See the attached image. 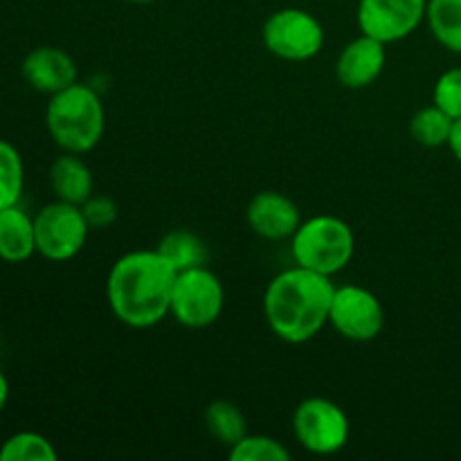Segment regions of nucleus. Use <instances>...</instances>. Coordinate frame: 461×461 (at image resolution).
<instances>
[{
  "label": "nucleus",
  "instance_id": "f257e3e1",
  "mask_svg": "<svg viewBox=\"0 0 461 461\" xmlns=\"http://www.w3.org/2000/svg\"><path fill=\"white\" fill-rule=\"evenodd\" d=\"M176 270L158 250H133L113 264L106 297L113 315L131 329H151L171 313Z\"/></svg>",
  "mask_w": 461,
  "mask_h": 461
},
{
  "label": "nucleus",
  "instance_id": "f03ea898",
  "mask_svg": "<svg viewBox=\"0 0 461 461\" xmlns=\"http://www.w3.org/2000/svg\"><path fill=\"white\" fill-rule=\"evenodd\" d=\"M333 293L336 284L327 275L297 264L282 270L264 295V315L270 331L288 345L313 340L329 324Z\"/></svg>",
  "mask_w": 461,
  "mask_h": 461
},
{
  "label": "nucleus",
  "instance_id": "7ed1b4c3",
  "mask_svg": "<svg viewBox=\"0 0 461 461\" xmlns=\"http://www.w3.org/2000/svg\"><path fill=\"white\" fill-rule=\"evenodd\" d=\"M45 126L61 151L84 156L104 138L106 113L102 99L90 86L77 81L61 93L50 95Z\"/></svg>",
  "mask_w": 461,
  "mask_h": 461
},
{
  "label": "nucleus",
  "instance_id": "20e7f679",
  "mask_svg": "<svg viewBox=\"0 0 461 461\" xmlns=\"http://www.w3.org/2000/svg\"><path fill=\"white\" fill-rule=\"evenodd\" d=\"M293 259L302 268L333 277L349 266L356 252V237L349 223L338 216L320 214L302 221L291 239Z\"/></svg>",
  "mask_w": 461,
  "mask_h": 461
},
{
  "label": "nucleus",
  "instance_id": "39448f33",
  "mask_svg": "<svg viewBox=\"0 0 461 461\" xmlns=\"http://www.w3.org/2000/svg\"><path fill=\"white\" fill-rule=\"evenodd\" d=\"M34 232L36 252L43 259L61 264V261L75 259L84 250L90 225L81 212V205L54 201L36 212Z\"/></svg>",
  "mask_w": 461,
  "mask_h": 461
},
{
  "label": "nucleus",
  "instance_id": "423d86ee",
  "mask_svg": "<svg viewBox=\"0 0 461 461\" xmlns=\"http://www.w3.org/2000/svg\"><path fill=\"white\" fill-rule=\"evenodd\" d=\"M225 291L221 279L207 266L176 275L171 313L185 329H207L221 318Z\"/></svg>",
  "mask_w": 461,
  "mask_h": 461
},
{
  "label": "nucleus",
  "instance_id": "0eeeda50",
  "mask_svg": "<svg viewBox=\"0 0 461 461\" xmlns=\"http://www.w3.org/2000/svg\"><path fill=\"white\" fill-rule=\"evenodd\" d=\"M349 417L331 399L313 396L302 401L293 414V435L311 455H336L349 441Z\"/></svg>",
  "mask_w": 461,
  "mask_h": 461
},
{
  "label": "nucleus",
  "instance_id": "6e6552de",
  "mask_svg": "<svg viewBox=\"0 0 461 461\" xmlns=\"http://www.w3.org/2000/svg\"><path fill=\"white\" fill-rule=\"evenodd\" d=\"M266 50L284 61L302 63L318 57L324 45V27L313 14L286 7L268 16L261 30Z\"/></svg>",
  "mask_w": 461,
  "mask_h": 461
},
{
  "label": "nucleus",
  "instance_id": "1a4fd4ad",
  "mask_svg": "<svg viewBox=\"0 0 461 461\" xmlns=\"http://www.w3.org/2000/svg\"><path fill=\"white\" fill-rule=\"evenodd\" d=\"M329 324L351 342H372L381 336L385 311L381 300L363 286H336L329 311Z\"/></svg>",
  "mask_w": 461,
  "mask_h": 461
},
{
  "label": "nucleus",
  "instance_id": "9d476101",
  "mask_svg": "<svg viewBox=\"0 0 461 461\" xmlns=\"http://www.w3.org/2000/svg\"><path fill=\"white\" fill-rule=\"evenodd\" d=\"M426 9L428 0H360L356 18L363 34L390 45L417 32Z\"/></svg>",
  "mask_w": 461,
  "mask_h": 461
},
{
  "label": "nucleus",
  "instance_id": "9b49d317",
  "mask_svg": "<svg viewBox=\"0 0 461 461\" xmlns=\"http://www.w3.org/2000/svg\"><path fill=\"white\" fill-rule=\"evenodd\" d=\"M248 225L257 237L266 241H284L293 239L302 225L300 207L282 192H259L246 210Z\"/></svg>",
  "mask_w": 461,
  "mask_h": 461
},
{
  "label": "nucleus",
  "instance_id": "f8f14e48",
  "mask_svg": "<svg viewBox=\"0 0 461 461\" xmlns=\"http://www.w3.org/2000/svg\"><path fill=\"white\" fill-rule=\"evenodd\" d=\"M21 75L30 84V88L45 95H57L68 86L77 84L79 70H77L75 59L66 50L41 45L25 54L21 63Z\"/></svg>",
  "mask_w": 461,
  "mask_h": 461
},
{
  "label": "nucleus",
  "instance_id": "ddd939ff",
  "mask_svg": "<svg viewBox=\"0 0 461 461\" xmlns=\"http://www.w3.org/2000/svg\"><path fill=\"white\" fill-rule=\"evenodd\" d=\"M385 61V43L367 34H360L358 39L349 41L342 48L336 63V77L349 90L367 88L381 77Z\"/></svg>",
  "mask_w": 461,
  "mask_h": 461
},
{
  "label": "nucleus",
  "instance_id": "4468645a",
  "mask_svg": "<svg viewBox=\"0 0 461 461\" xmlns=\"http://www.w3.org/2000/svg\"><path fill=\"white\" fill-rule=\"evenodd\" d=\"M50 187L57 201L84 205L93 196V171L79 153L63 151V156H59L50 167Z\"/></svg>",
  "mask_w": 461,
  "mask_h": 461
},
{
  "label": "nucleus",
  "instance_id": "2eb2a0df",
  "mask_svg": "<svg viewBox=\"0 0 461 461\" xmlns=\"http://www.w3.org/2000/svg\"><path fill=\"white\" fill-rule=\"evenodd\" d=\"M36 252L34 216L21 205L0 210V259L5 264H23Z\"/></svg>",
  "mask_w": 461,
  "mask_h": 461
},
{
  "label": "nucleus",
  "instance_id": "dca6fc26",
  "mask_svg": "<svg viewBox=\"0 0 461 461\" xmlns=\"http://www.w3.org/2000/svg\"><path fill=\"white\" fill-rule=\"evenodd\" d=\"M176 273H185V270L198 268V266H207L210 252H207L205 241L198 237L196 232L189 230H171L160 239L156 248Z\"/></svg>",
  "mask_w": 461,
  "mask_h": 461
},
{
  "label": "nucleus",
  "instance_id": "f3484780",
  "mask_svg": "<svg viewBox=\"0 0 461 461\" xmlns=\"http://www.w3.org/2000/svg\"><path fill=\"white\" fill-rule=\"evenodd\" d=\"M205 428L219 444L228 448L248 435L246 414L232 401H212L205 410Z\"/></svg>",
  "mask_w": 461,
  "mask_h": 461
},
{
  "label": "nucleus",
  "instance_id": "a211bd4d",
  "mask_svg": "<svg viewBox=\"0 0 461 461\" xmlns=\"http://www.w3.org/2000/svg\"><path fill=\"white\" fill-rule=\"evenodd\" d=\"M426 23L446 50L461 54V0H428Z\"/></svg>",
  "mask_w": 461,
  "mask_h": 461
},
{
  "label": "nucleus",
  "instance_id": "6ab92c4d",
  "mask_svg": "<svg viewBox=\"0 0 461 461\" xmlns=\"http://www.w3.org/2000/svg\"><path fill=\"white\" fill-rule=\"evenodd\" d=\"M455 120L448 113L441 111L439 106H426L417 111L410 122V133H412L414 142L421 144L426 149H439L448 147L450 135H453Z\"/></svg>",
  "mask_w": 461,
  "mask_h": 461
},
{
  "label": "nucleus",
  "instance_id": "aec40b11",
  "mask_svg": "<svg viewBox=\"0 0 461 461\" xmlns=\"http://www.w3.org/2000/svg\"><path fill=\"white\" fill-rule=\"evenodd\" d=\"M25 189V162L12 142L0 138V210L21 203Z\"/></svg>",
  "mask_w": 461,
  "mask_h": 461
},
{
  "label": "nucleus",
  "instance_id": "412c9836",
  "mask_svg": "<svg viewBox=\"0 0 461 461\" xmlns=\"http://www.w3.org/2000/svg\"><path fill=\"white\" fill-rule=\"evenodd\" d=\"M57 450L48 437L23 430L0 444V461H57Z\"/></svg>",
  "mask_w": 461,
  "mask_h": 461
},
{
  "label": "nucleus",
  "instance_id": "4be33fe9",
  "mask_svg": "<svg viewBox=\"0 0 461 461\" xmlns=\"http://www.w3.org/2000/svg\"><path fill=\"white\" fill-rule=\"evenodd\" d=\"M232 461H288L291 453L282 441L266 435H246L230 448Z\"/></svg>",
  "mask_w": 461,
  "mask_h": 461
},
{
  "label": "nucleus",
  "instance_id": "5701e85b",
  "mask_svg": "<svg viewBox=\"0 0 461 461\" xmlns=\"http://www.w3.org/2000/svg\"><path fill=\"white\" fill-rule=\"evenodd\" d=\"M432 104L448 113L453 120H461V68H450L437 79Z\"/></svg>",
  "mask_w": 461,
  "mask_h": 461
},
{
  "label": "nucleus",
  "instance_id": "b1692460",
  "mask_svg": "<svg viewBox=\"0 0 461 461\" xmlns=\"http://www.w3.org/2000/svg\"><path fill=\"white\" fill-rule=\"evenodd\" d=\"M81 212H84L86 221H88L90 230H106L111 228L117 221V205L113 198L108 196H90L88 201L81 205Z\"/></svg>",
  "mask_w": 461,
  "mask_h": 461
},
{
  "label": "nucleus",
  "instance_id": "393cba45",
  "mask_svg": "<svg viewBox=\"0 0 461 461\" xmlns=\"http://www.w3.org/2000/svg\"><path fill=\"white\" fill-rule=\"evenodd\" d=\"M448 147H450V151H453V156L461 162V120H455L453 135H450Z\"/></svg>",
  "mask_w": 461,
  "mask_h": 461
},
{
  "label": "nucleus",
  "instance_id": "a878e982",
  "mask_svg": "<svg viewBox=\"0 0 461 461\" xmlns=\"http://www.w3.org/2000/svg\"><path fill=\"white\" fill-rule=\"evenodd\" d=\"M7 401H9V381L5 376V372L0 369V412L7 408Z\"/></svg>",
  "mask_w": 461,
  "mask_h": 461
},
{
  "label": "nucleus",
  "instance_id": "bb28decb",
  "mask_svg": "<svg viewBox=\"0 0 461 461\" xmlns=\"http://www.w3.org/2000/svg\"><path fill=\"white\" fill-rule=\"evenodd\" d=\"M129 3H138V5H147V3H156V0H129Z\"/></svg>",
  "mask_w": 461,
  "mask_h": 461
}]
</instances>
